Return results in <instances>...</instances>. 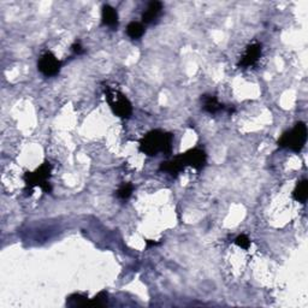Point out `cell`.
I'll use <instances>...</instances> for the list:
<instances>
[{"label":"cell","instance_id":"obj_13","mask_svg":"<svg viewBox=\"0 0 308 308\" xmlns=\"http://www.w3.org/2000/svg\"><path fill=\"white\" fill-rule=\"evenodd\" d=\"M307 186H308L307 180H302L298 183L295 191H294V193H293V197L296 201H299V203H301V204L306 203L307 197H308Z\"/></svg>","mask_w":308,"mask_h":308},{"label":"cell","instance_id":"obj_3","mask_svg":"<svg viewBox=\"0 0 308 308\" xmlns=\"http://www.w3.org/2000/svg\"><path fill=\"white\" fill-rule=\"evenodd\" d=\"M105 96L114 114L120 118H129L131 116L132 105L122 92L107 87L105 89Z\"/></svg>","mask_w":308,"mask_h":308},{"label":"cell","instance_id":"obj_2","mask_svg":"<svg viewBox=\"0 0 308 308\" xmlns=\"http://www.w3.org/2000/svg\"><path fill=\"white\" fill-rule=\"evenodd\" d=\"M307 126L304 122L296 123L290 131L284 132L278 140V145L284 148H289L294 152H300L306 145Z\"/></svg>","mask_w":308,"mask_h":308},{"label":"cell","instance_id":"obj_9","mask_svg":"<svg viewBox=\"0 0 308 308\" xmlns=\"http://www.w3.org/2000/svg\"><path fill=\"white\" fill-rule=\"evenodd\" d=\"M102 19L105 25L110 28H117L118 25V13L110 5H103L102 11Z\"/></svg>","mask_w":308,"mask_h":308},{"label":"cell","instance_id":"obj_10","mask_svg":"<svg viewBox=\"0 0 308 308\" xmlns=\"http://www.w3.org/2000/svg\"><path fill=\"white\" fill-rule=\"evenodd\" d=\"M201 100H203L204 103V110L211 114L217 113V112H219L224 108L223 103H220L219 100L213 96H204Z\"/></svg>","mask_w":308,"mask_h":308},{"label":"cell","instance_id":"obj_17","mask_svg":"<svg viewBox=\"0 0 308 308\" xmlns=\"http://www.w3.org/2000/svg\"><path fill=\"white\" fill-rule=\"evenodd\" d=\"M71 48H73V51L75 52V53H77V54L83 53V47L81 46V44H80V42H76V44H74Z\"/></svg>","mask_w":308,"mask_h":308},{"label":"cell","instance_id":"obj_7","mask_svg":"<svg viewBox=\"0 0 308 308\" xmlns=\"http://www.w3.org/2000/svg\"><path fill=\"white\" fill-rule=\"evenodd\" d=\"M261 51H263V48H261V45L258 44V42L257 44L249 45L248 47L246 48V51H244L243 56L241 57L240 66H242V68H249V66L254 65L259 60V58H260Z\"/></svg>","mask_w":308,"mask_h":308},{"label":"cell","instance_id":"obj_16","mask_svg":"<svg viewBox=\"0 0 308 308\" xmlns=\"http://www.w3.org/2000/svg\"><path fill=\"white\" fill-rule=\"evenodd\" d=\"M235 243L237 244L238 247H241V248L248 249L249 246H250V240L247 235H240L235 240Z\"/></svg>","mask_w":308,"mask_h":308},{"label":"cell","instance_id":"obj_12","mask_svg":"<svg viewBox=\"0 0 308 308\" xmlns=\"http://www.w3.org/2000/svg\"><path fill=\"white\" fill-rule=\"evenodd\" d=\"M126 34L132 40H137L145 34V25L140 22H131L126 27Z\"/></svg>","mask_w":308,"mask_h":308},{"label":"cell","instance_id":"obj_11","mask_svg":"<svg viewBox=\"0 0 308 308\" xmlns=\"http://www.w3.org/2000/svg\"><path fill=\"white\" fill-rule=\"evenodd\" d=\"M66 305L70 307H86L91 306V299L82 294H73L66 300Z\"/></svg>","mask_w":308,"mask_h":308},{"label":"cell","instance_id":"obj_6","mask_svg":"<svg viewBox=\"0 0 308 308\" xmlns=\"http://www.w3.org/2000/svg\"><path fill=\"white\" fill-rule=\"evenodd\" d=\"M181 160H182L184 166H192L195 170H201L205 166L207 162V155L205 151L199 148L191 149V151L186 152V153L180 154Z\"/></svg>","mask_w":308,"mask_h":308},{"label":"cell","instance_id":"obj_1","mask_svg":"<svg viewBox=\"0 0 308 308\" xmlns=\"http://www.w3.org/2000/svg\"><path fill=\"white\" fill-rule=\"evenodd\" d=\"M174 135L163 130H153L146 135L140 142V151L149 157L158 153L170 154L172 151Z\"/></svg>","mask_w":308,"mask_h":308},{"label":"cell","instance_id":"obj_4","mask_svg":"<svg viewBox=\"0 0 308 308\" xmlns=\"http://www.w3.org/2000/svg\"><path fill=\"white\" fill-rule=\"evenodd\" d=\"M51 171L52 166L50 163H45L40 166L39 169H36L34 172L27 174L24 176V181L27 183L28 188H35L39 187L42 191L46 193H51L52 188L50 184V177H51Z\"/></svg>","mask_w":308,"mask_h":308},{"label":"cell","instance_id":"obj_8","mask_svg":"<svg viewBox=\"0 0 308 308\" xmlns=\"http://www.w3.org/2000/svg\"><path fill=\"white\" fill-rule=\"evenodd\" d=\"M163 10V4L160 1H152L149 2L147 10L142 13V22L146 24L154 22L158 17L160 16Z\"/></svg>","mask_w":308,"mask_h":308},{"label":"cell","instance_id":"obj_15","mask_svg":"<svg viewBox=\"0 0 308 308\" xmlns=\"http://www.w3.org/2000/svg\"><path fill=\"white\" fill-rule=\"evenodd\" d=\"M107 304V294L105 292L99 293L94 299H91V306L103 307Z\"/></svg>","mask_w":308,"mask_h":308},{"label":"cell","instance_id":"obj_5","mask_svg":"<svg viewBox=\"0 0 308 308\" xmlns=\"http://www.w3.org/2000/svg\"><path fill=\"white\" fill-rule=\"evenodd\" d=\"M60 66H62L60 60L51 52H47L44 56H41V58L39 59V63H37V68H39L40 73L45 75L46 77L56 76L59 73Z\"/></svg>","mask_w":308,"mask_h":308},{"label":"cell","instance_id":"obj_14","mask_svg":"<svg viewBox=\"0 0 308 308\" xmlns=\"http://www.w3.org/2000/svg\"><path fill=\"white\" fill-rule=\"evenodd\" d=\"M132 192H134V186H132L131 183H124L119 187V189H118L117 192V195L118 198L125 200V199H129L131 197Z\"/></svg>","mask_w":308,"mask_h":308}]
</instances>
